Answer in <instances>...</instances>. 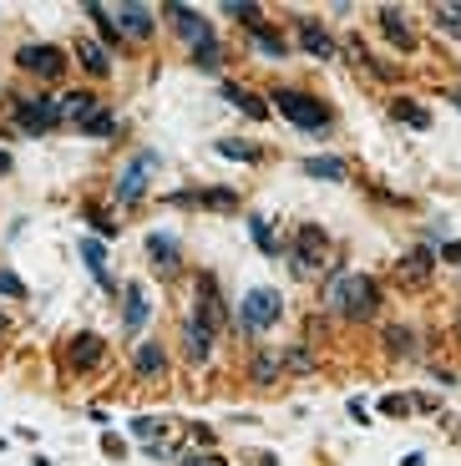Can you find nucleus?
<instances>
[{
    "mask_svg": "<svg viewBox=\"0 0 461 466\" xmlns=\"http://www.w3.org/2000/svg\"><path fill=\"white\" fill-rule=\"evenodd\" d=\"M223 102L239 106V112H243V116H254V122H264V116H269V102H264V96H254L249 86H239V82L223 86Z\"/></svg>",
    "mask_w": 461,
    "mask_h": 466,
    "instance_id": "nucleus-18",
    "label": "nucleus"
},
{
    "mask_svg": "<svg viewBox=\"0 0 461 466\" xmlns=\"http://www.w3.org/2000/svg\"><path fill=\"white\" fill-rule=\"evenodd\" d=\"M102 451L112 456V461H122V456H128V446H122V436H112V431H107V436H102Z\"/></svg>",
    "mask_w": 461,
    "mask_h": 466,
    "instance_id": "nucleus-40",
    "label": "nucleus"
},
{
    "mask_svg": "<svg viewBox=\"0 0 461 466\" xmlns=\"http://www.w3.org/2000/svg\"><path fill=\"white\" fill-rule=\"evenodd\" d=\"M102 355H107V339L102 335H92V329L71 335V350H67L71 370H97V365H102Z\"/></svg>",
    "mask_w": 461,
    "mask_h": 466,
    "instance_id": "nucleus-10",
    "label": "nucleus"
},
{
    "mask_svg": "<svg viewBox=\"0 0 461 466\" xmlns=\"http://www.w3.org/2000/svg\"><path fill=\"white\" fill-rule=\"evenodd\" d=\"M148 258L158 264V274H178L183 268V254H178V233H148Z\"/></svg>",
    "mask_w": 461,
    "mask_h": 466,
    "instance_id": "nucleus-11",
    "label": "nucleus"
},
{
    "mask_svg": "<svg viewBox=\"0 0 461 466\" xmlns=\"http://www.w3.org/2000/svg\"><path fill=\"white\" fill-rule=\"evenodd\" d=\"M411 406H415L411 396H385V400H381V416H395V420H401V416H405V410H411Z\"/></svg>",
    "mask_w": 461,
    "mask_h": 466,
    "instance_id": "nucleus-38",
    "label": "nucleus"
},
{
    "mask_svg": "<svg viewBox=\"0 0 461 466\" xmlns=\"http://www.w3.org/2000/svg\"><path fill=\"white\" fill-rule=\"evenodd\" d=\"M5 173H11V157H5V152H0V177H5Z\"/></svg>",
    "mask_w": 461,
    "mask_h": 466,
    "instance_id": "nucleus-43",
    "label": "nucleus"
},
{
    "mask_svg": "<svg viewBox=\"0 0 461 466\" xmlns=\"http://www.w3.org/2000/svg\"><path fill=\"white\" fill-rule=\"evenodd\" d=\"M213 152H219V157H233V163H259V147L254 142H243V137H219Z\"/></svg>",
    "mask_w": 461,
    "mask_h": 466,
    "instance_id": "nucleus-26",
    "label": "nucleus"
},
{
    "mask_svg": "<svg viewBox=\"0 0 461 466\" xmlns=\"http://www.w3.org/2000/svg\"><path fill=\"white\" fill-rule=\"evenodd\" d=\"M431 268H436V254H431V248H411V254L395 258V284H405V289H421V284L431 279Z\"/></svg>",
    "mask_w": 461,
    "mask_h": 466,
    "instance_id": "nucleus-9",
    "label": "nucleus"
},
{
    "mask_svg": "<svg viewBox=\"0 0 461 466\" xmlns=\"http://www.w3.org/2000/svg\"><path fill=\"white\" fill-rule=\"evenodd\" d=\"M324 258H330V254H324V233L304 223V228L294 233V258H289L294 279H314V274L324 268Z\"/></svg>",
    "mask_w": 461,
    "mask_h": 466,
    "instance_id": "nucleus-4",
    "label": "nucleus"
},
{
    "mask_svg": "<svg viewBox=\"0 0 461 466\" xmlns=\"http://www.w3.org/2000/svg\"><path fill=\"white\" fill-rule=\"evenodd\" d=\"M431 15H436L441 31L461 35V0H446V5H431Z\"/></svg>",
    "mask_w": 461,
    "mask_h": 466,
    "instance_id": "nucleus-30",
    "label": "nucleus"
},
{
    "mask_svg": "<svg viewBox=\"0 0 461 466\" xmlns=\"http://www.w3.org/2000/svg\"><path fill=\"white\" fill-rule=\"evenodd\" d=\"M0 294H5V299H26V284L15 279V274H11L5 264H0Z\"/></svg>",
    "mask_w": 461,
    "mask_h": 466,
    "instance_id": "nucleus-37",
    "label": "nucleus"
},
{
    "mask_svg": "<svg viewBox=\"0 0 461 466\" xmlns=\"http://www.w3.org/2000/svg\"><path fill=\"white\" fill-rule=\"evenodd\" d=\"M77 56H81V66L92 71V76H107V71H112V56H107L102 41H77Z\"/></svg>",
    "mask_w": 461,
    "mask_h": 466,
    "instance_id": "nucleus-24",
    "label": "nucleus"
},
{
    "mask_svg": "<svg viewBox=\"0 0 461 466\" xmlns=\"http://www.w3.org/2000/svg\"><path fill=\"white\" fill-rule=\"evenodd\" d=\"M178 466H223V456H213V451H188V456H178Z\"/></svg>",
    "mask_w": 461,
    "mask_h": 466,
    "instance_id": "nucleus-39",
    "label": "nucleus"
},
{
    "mask_svg": "<svg viewBox=\"0 0 461 466\" xmlns=\"http://www.w3.org/2000/svg\"><path fill=\"white\" fill-rule=\"evenodd\" d=\"M183 350H188V360L193 365H208V355H213V329H208L198 315L183 319Z\"/></svg>",
    "mask_w": 461,
    "mask_h": 466,
    "instance_id": "nucleus-12",
    "label": "nucleus"
},
{
    "mask_svg": "<svg viewBox=\"0 0 461 466\" xmlns=\"http://www.w3.org/2000/svg\"><path fill=\"white\" fill-rule=\"evenodd\" d=\"M132 370H138L142 380H158V375H168V355H162L158 339H152V345L142 339V345H138V355H132Z\"/></svg>",
    "mask_w": 461,
    "mask_h": 466,
    "instance_id": "nucleus-17",
    "label": "nucleus"
},
{
    "mask_svg": "<svg viewBox=\"0 0 461 466\" xmlns=\"http://www.w3.org/2000/svg\"><path fill=\"white\" fill-rule=\"evenodd\" d=\"M446 96H451V102H456V106H461V86H451V92H446Z\"/></svg>",
    "mask_w": 461,
    "mask_h": 466,
    "instance_id": "nucleus-44",
    "label": "nucleus"
},
{
    "mask_svg": "<svg viewBox=\"0 0 461 466\" xmlns=\"http://www.w3.org/2000/svg\"><path fill=\"white\" fill-rule=\"evenodd\" d=\"M81 11L92 15V25H97V35H102L107 51L122 46V25H117V15H107V5H97V0H92V5H81Z\"/></svg>",
    "mask_w": 461,
    "mask_h": 466,
    "instance_id": "nucleus-21",
    "label": "nucleus"
},
{
    "mask_svg": "<svg viewBox=\"0 0 461 466\" xmlns=\"http://www.w3.org/2000/svg\"><path fill=\"white\" fill-rule=\"evenodd\" d=\"M284 365H289V370H310V350H289V355H284Z\"/></svg>",
    "mask_w": 461,
    "mask_h": 466,
    "instance_id": "nucleus-41",
    "label": "nucleus"
},
{
    "mask_svg": "<svg viewBox=\"0 0 461 466\" xmlns=\"http://www.w3.org/2000/svg\"><path fill=\"white\" fill-rule=\"evenodd\" d=\"M132 436H142V441H162V420L158 416H138V420H132Z\"/></svg>",
    "mask_w": 461,
    "mask_h": 466,
    "instance_id": "nucleus-35",
    "label": "nucleus"
},
{
    "mask_svg": "<svg viewBox=\"0 0 461 466\" xmlns=\"http://www.w3.org/2000/svg\"><path fill=\"white\" fill-rule=\"evenodd\" d=\"M249 233H254V244H259V254H264V258H279V254H284V248H279V233L269 228V223L259 218V213L249 218Z\"/></svg>",
    "mask_w": 461,
    "mask_h": 466,
    "instance_id": "nucleus-27",
    "label": "nucleus"
},
{
    "mask_svg": "<svg viewBox=\"0 0 461 466\" xmlns=\"http://www.w3.org/2000/svg\"><path fill=\"white\" fill-rule=\"evenodd\" d=\"M456 345H461V315H456Z\"/></svg>",
    "mask_w": 461,
    "mask_h": 466,
    "instance_id": "nucleus-45",
    "label": "nucleus"
},
{
    "mask_svg": "<svg viewBox=\"0 0 461 466\" xmlns=\"http://www.w3.org/2000/svg\"><path fill=\"white\" fill-rule=\"evenodd\" d=\"M324 304L345 319H370L381 309V284L370 279V274H340L330 284V294H324Z\"/></svg>",
    "mask_w": 461,
    "mask_h": 466,
    "instance_id": "nucleus-1",
    "label": "nucleus"
},
{
    "mask_svg": "<svg viewBox=\"0 0 461 466\" xmlns=\"http://www.w3.org/2000/svg\"><path fill=\"white\" fill-rule=\"evenodd\" d=\"M381 31L395 41V51H415V31L405 25V15L395 5H381Z\"/></svg>",
    "mask_w": 461,
    "mask_h": 466,
    "instance_id": "nucleus-20",
    "label": "nucleus"
},
{
    "mask_svg": "<svg viewBox=\"0 0 461 466\" xmlns=\"http://www.w3.org/2000/svg\"><path fill=\"white\" fill-rule=\"evenodd\" d=\"M81 264L92 268V279L102 284L107 294H117V279H112V268H107V244L102 238H81Z\"/></svg>",
    "mask_w": 461,
    "mask_h": 466,
    "instance_id": "nucleus-15",
    "label": "nucleus"
},
{
    "mask_svg": "<svg viewBox=\"0 0 461 466\" xmlns=\"http://www.w3.org/2000/svg\"><path fill=\"white\" fill-rule=\"evenodd\" d=\"M56 122H61V102H51V96H26V102L15 106V127L31 132V137L56 132Z\"/></svg>",
    "mask_w": 461,
    "mask_h": 466,
    "instance_id": "nucleus-5",
    "label": "nucleus"
},
{
    "mask_svg": "<svg viewBox=\"0 0 461 466\" xmlns=\"http://www.w3.org/2000/svg\"><path fill=\"white\" fill-rule=\"evenodd\" d=\"M77 132H87V137H112V132H117V116H112V112H92Z\"/></svg>",
    "mask_w": 461,
    "mask_h": 466,
    "instance_id": "nucleus-31",
    "label": "nucleus"
},
{
    "mask_svg": "<svg viewBox=\"0 0 461 466\" xmlns=\"http://www.w3.org/2000/svg\"><path fill=\"white\" fill-rule=\"evenodd\" d=\"M249 35H254V46H259V56H289V51H284V35H279V31H269V25L264 21H259L254 25V31H249Z\"/></svg>",
    "mask_w": 461,
    "mask_h": 466,
    "instance_id": "nucleus-28",
    "label": "nucleus"
},
{
    "mask_svg": "<svg viewBox=\"0 0 461 466\" xmlns=\"http://www.w3.org/2000/svg\"><path fill=\"white\" fill-rule=\"evenodd\" d=\"M148 315H152V294L148 289H128V304H122V325H128V335H142V329H148Z\"/></svg>",
    "mask_w": 461,
    "mask_h": 466,
    "instance_id": "nucleus-16",
    "label": "nucleus"
},
{
    "mask_svg": "<svg viewBox=\"0 0 461 466\" xmlns=\"http://www.w3.org/2000/svg\"><path fill=\"white\" fill-rule=\"evenodd\" d=\"M15 61H21V71H31L41 82H56L61 71H67V51H56V46H21Z\"/></svg>",
    "mask_w": 461,
    "mask_h": 466,
    "instance_id": "nucleus-7",
    "label": "nucleus"
},
{
    "mask_svg": "<svg viewBox=\"0 0 461 466\" xmlns=\"http://www.w3.org/2000/svg\"><path fill=\"white\" fill-rule=\"evenodd\" d=\"M279 315H284V299H279L274 289H249L243 294V304H239V325L249 329V335H264V329H274L279 325Z\"/></svg>",
    "mask_w": 461,
    "mask_h": 466,
    "instance_id": "nucleus-3",
    "label": "nucleus"
},
{
    "mask_svg": "<svg viewBox=\"0 0 461 466\" xmlns=\"http://www.w3.org/2000/svg\"><path fill=\"white\" fill-rule=\"evenodd\" d=\"M92 112H102V106H97V96L92 92H71V96H61V116H71V122H87V116Z\"/></svg>",
    "mask_w": 461,
    "mask_h": 466,
    "instance_id": "nucleus-25",
    "label": "nucleus"
},
{
    "mask_svg": "<svg viewBox=\"0 0 461 466\" xmlns=\"http://www.w3.org/2000/svg\"><path fill=\"white\" fill-rule=\"evenodd\" d=\"M117 25L132 35V41H152V5H138V0H128V5H117Z\"/></svg>",
    "mask_w": 461,
    "mask_h": 466,
    "instance_id": "nucleus-13",
    "label": "nucleus"
},
{
    "mask_svg": "<svg viewBox=\"0 0 461 466\" xmlns=\"http://www.w3.org/2000/svg\"><path fill=\"white\" fill-rule=\"evenodd\" d=\"M219 11H229L233 21H243L249 31H254V25H259V11H264V5H254V0H229V5H219Z\"/></svg>",
    "mask_w": 461,
    "mask_h": 466,
    "instance_id": "nucleus-32",
    "label": "nucleus"
},
{
    "mask_svg": "<svg viewBox=\"0 0 461 466\" xmlns=\"http://www.w3.org/2000/svg\"><path fill=\"white\" fill-rule=\"evenodd\" d=\"M249 370H254V380H259V385H269V380H279L284 360H279V355H254V365H249Z\"/></svg>",
    "mask_w": 461,
    "mask_h": 466,
    "instance_id": "nucleus-33",
    "label": "nucleus"
},
{
    "mask_svg": "<svg viewBox=\"0 0 461 466\" xmlns=\"http://www.w3.org/2000/svg\"><path fill=\"white\" fill-rule=\"evenodd\" d=\"M162 11L173 15V25H178V35H183L193 51H203V46H213V25L203 21V15L193 11V5H162Z\"/></svg>",
    "mask_w": 461,
    "mask_h": 466,
    "instance_id": "nucleus-8",
    "label": "nucleus"
},
{
    "mask_svg": "<svg viewBox=\"0 0 461 466\" xmlns=\"http://www.w3.org/2000/svg\"><path fill=\"white\" fill-rule=\"evenodd\" d=\"M385 350H391V355H411V350H415L411 329H405V325H391V329H385Z\"/></svg>",
    "mask_w": 461,
    "mask_h": 466,
    "instance_id": "nucleus-34",
    "label": "nucleus"
},
{
    "mask_svg": "<svg viewBox=\"0 0 461 466\" xmlns=\"http://www.w3.org/2000/svg\"><path fill=\"white\" fill-rule=\"evenodd\" d=\"M391 116H401V122H411L415 132H426V127H431V116L421 112L415 102H405V96H395V102H391Z\"/></svg>",
    "mask_w": 461,
    "mask_h": 466,
    "instance_id": "nucleus-29",
    "label": "nucleus"
},
{
    "mask_svg": "<svg viewBox=\"0 0 461 466\" xmlns=\"http://www.w3.org/2000/svg\"><path fill=\"white\" fill-rule=\"evenodd\" d=\"M173 203H203V208H239V193L233 187H203V193H178Z\"/></svg>",
    "mask_w": 461,
    "mask_h": 466,
    "instance_id": "nucleus-22",
    "label": "nucleus"
},
{
    "mask_svg": "<svg viewBox=\"0 0 461 466\" xmlns=\"http://www.w3.org/2000/svg\"><path fill=\"white\" fill-rule=\"evenodd\" d=\"M198 289H203V309H198V319H203L208 329H223L229 325V309H223V299H219V279H213V274H198Z\"/></svg>",
    "mask_w": 461,
    "mask_h": 466,
    "instance_id": "nucleus-14",
    "label": "nucleus"
},
{
    "mask_svg": "<svg viewBox=\"0 0 461 466\" xmlns=\"http://www.w3.org/2000/svg\"><path fill=\"white\" fill-rule=\"evenodd\" d=\"M0 339H5V315H0Z\"/></svg>",
    "mask_w": 461,
    "mask_h": 466,
    "instance_id": "nucleus-46",
    "label": "nucleus"
},
{
    "mask_svg": "<svg viewBox=\"0 0 461 466\" xmlns=\"http://www.w3.org/2000/svg\"><path fill=\"white\" fill-rule=\"evenodd\" d=\"M152 167H158V152H148V147H142L138 157H132V163L122 167V177H117V203H138L142 193H148Z\"/></svg>",
    "mask_w": 461,
    "mask_h": 466,
    "instance_id": "nucleus-6",
    "label": "nucleus"
},
{
    "mask_svg": "<svg viewBox=\"0 0 461 466\" xmlns=\"http://www.w3.org/2000/svg\"><path fill=\"white\" fill-rule=\"evenodd\" d=\"M441 258H451V264H461V244H446V254Z\"/></svg>",
    "mask_w": 461,
    "mask_h": 466,
    "instance_id": "nucleus-42",
    "label": "nucleus"
},
{
    "mask_svg": "<svg viewBox=\"0 0 461 466\" xmlns=\"http://www.w3.org/2000/svg\"><path fill=\"white\" fill-rule=\"evenodd\" d=\"M304 173L320 177V183H345L350 167H345V157H304Z\"/></svg>",
    "mask_w": 461,
    "mask_h": 466,
    "instance_id": "nucleus-23",
    "label": "nucleus"
},
{
    "mask_svg": "<svg viewBox=\"0 0 461 466\" xmlns=\"http://www.w3.org/2000/svg\"><path fill=\"white\" fill-rule=\"evenodd\" d=\"M87 218H92V228H97V233H102V238H117V223H112V218H107V213H102V208H97V203H87Z\"/></svg>",
    "mask_w": 461,
    "mask_h": 466,
    "instance_id": "nucleus-36",
    "label": "nucleus"
},
{
    "mask_svg": "<svg viewBox=\"0 0 461 466\" xmlns=\"http://www.w3.org/2000/svg\"><path fill=\"white\" fill-rule=\"evenodd\" d=\"M294 31H300V46L310 51L314 61H330V56H334V41H330V31H324V25H314V21H300Z\"/></svg>",
    "mask_w": 461,
    "mask_h": 466,
    "instance_id": "nucleus-19",
    "label": "nucleus"
},
{
    "mask_svg": "<svg viewBox=\"0 0 461 466\" xmlns=\"http://www.w3.org/2000/svg\"><path fill=\"white\" fill-rule=\"evenodd\" d=\"M274 106H279V112H284L300 132H314V137H324V132H330V106L314 102V96L300 92V86H279V92H274Z\"/></svg>",
    "mask_w": 461,
    "mask_h": 466,
    "instance_id": "nucleus-2",
    "label": "nucleus"
}]
</instances>
